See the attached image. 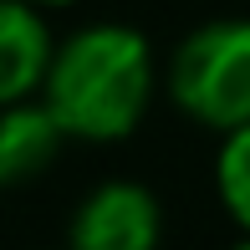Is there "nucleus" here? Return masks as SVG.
<instances>
[{
	"label": "nucleus",
	"instance_id": "obj_1",
	"mask_svg": "<svg viewBox=\"0 0 250 250\" xmlns=\"http://www.w3.org/2000/svg\"><path fill=\"white\" fill-rule=\"evenodd\" d=\"M153 97V46L133 26H87L51 46L41 102L66 138L118 143L138 128Z\"/></svg>",
	"mask_w": 250,
	"mask_h": 250
},
{
	"label": "nucleus",
	"instance_id": "obj_2",
	"mask_svg": "<svg viewBox=\"0 0 250 250\" xmlns=\"http://www.w3.org/2000/svg\"><path fill=\"white\" fill-rule=\"evenodd\" d=\"M168 92L214 133L250 123V21H209L189 31L168 66Z\"/></svg>",
	"mask_w": 250,
	"mask_h": 250
},
{
	"label": "nucleus",
	"instance_id": "obj_3",
	"mask_svg": "<svg viewBox=\"0 0 250 250\" xmlns=\"http://www.w3.org/2000/svg\"><path fill=\"white\" fill-rule=\"evenodd\" d=\"M158 235H164L158 199L143 184L112 179L77 204L66 250H158Z\"/></svg>",
	"mask_w": 250,
	"mask_h": 250
},
{
	"label": "nucleus",
	"instance_id": "obj_4",
	"mask_svg": "<svg viewBox=\"0 0 250 250\" xmlns=\"http://www.w3.org/2000/svg\"><path fill=\"white\" fill-rule=\"evenodd\" d=\"M62 143L66 133L46 102H31V97L0 102V189L31 184L36 174H46L62 153Z\"/></svg>",
	"mask_w": 250,
	"mask_h": 250
},
{
	"label": "nucleus",
	"instance_id": "obj_5",
	"mask_svg": "<svg viewBox=\"0 0 250 250\" xmlns=\"http://www.w3.org/2000/svg\"><path fill=\"white\" fill-rule=\"evenodd\" d=\"M51 62V31L36 5L0 0V102L41 92V77Z\"/></svg>",
	"mask_w": 250,
	"mask_h": 250
},
{
	"label": "nucleus",
	"instance_id": "obj_6",
	"mask_svg": "<svg viewBox=\"0 0 250 250\" xmlns=\"http://www.w3.org/2000/svg\"><path fill=\"white\" fill-rule=\"evenodd\" d=\"M214 184H220V199L230 209V220L250 235V123L225 133L220 158H214Z\"/></svg>",
	"mask_w": 250,
	"mask_h": 250
},
{
	"label": "nucleus",
	"instance_id": "obj_7",
	"mask_svg": "<svg viewBox=\"0 0 250 250\" xmlns=\"http://www.w3.org/2000/svg\"><path fill=\"white\" fill-rule=\"evenodd\" d=\"M26 5H36V10H46V5H72V0H26Z\"/></svg>",
	"mask_w": 250,
	"mask_h": 250
},
{
	"label": "nucleus",
	"instance_id": "obj_8",
	"mask_svg": "<svg viewBox=\"0 0 250 250\" xmlns=\"http://www.w3.org/2000/svg\"><path fill=\"white\" fill-rule=\"evenodd\" d=\"M230 250H250V235H245V240H240V245H230Z\"/></svg>",
	"mask_w": 250,
	"mask_h": 250
}]
</instances>
